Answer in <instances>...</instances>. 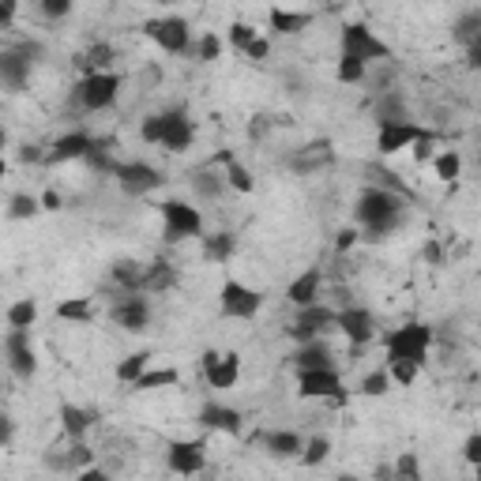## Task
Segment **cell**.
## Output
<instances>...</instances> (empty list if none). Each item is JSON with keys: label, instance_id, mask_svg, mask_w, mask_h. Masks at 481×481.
Masks as SVG:
<instances>
[{"label": "cell", "instance_id": "6da1fadb", "mask_svg": "<svg viewBox=\"0 0 481 481\" xmlns=\"http://www.w3.org/2000/svg\"><path fill=\"white\" fill-rule=\"evenodd\" d=\"M403 204H410V200H403V195H395L387 188H369V192H361V200H357V222L365 225L369 237H384L403 222Z\"/></svg>", "mask_w": 481, "mask_h": 481}, {"label": "cell", "instance_id": "7a4b0ae2", "mask_svg": "<svg viewBox=\"0 0 481 481\" xmlns=\"http://www.w3.org/2000/svg\"><path fill=\"white\" fill-rule=\"evenodd\" d=\"M429 343H433V327L429 324H403L399 331L387 335V357L391 361H426L429 354Z\"/></svg>", "mask_w": 481, "mask_h": 481}, {"label": "cell", "instance_id": "3957f363", "mask_svg": "<svg viewBox=\"0 0 481 481\" xmlns=\"http://www.w3.org/2000/svg\"><path fill=\"white\" fill-rule=\"evenodd\" d=\"M117 91H121V79L113 75V72H87L79 83H75V102L87 109V113H95V109H105V105H113L117 102Z\"/></svg>", "mask_w": 481, "mask_h": 481}, {"label": "cell", "instance_id": "277c9868", "mask_svg": "<svg viewBox=\"0 0 481 481\" xmlns=\"http://www.w3.org/2000/svg\"><path fill=\"white\" fill-rule=\"evenodd\" d=\"M218 301H222V316H230V320H252L264 308V294L245 286V282H237V278L225 282Z\"/></svg>", "mask_w": 481, "mask_h": 481}, {"label": "cell", "instance_id": "5b68a950", "mask_svg": "<svg viewBox=\"0 0 481 481\" xmlns=\"http://www.w3.org/2000/svg\"><path fill=\"white\" fill-rule=\"evenodd\" d=\"M343 53L361 56V61H391V45L380 42L365 23H346L343 26Z\"/></svg>", "mask_w": 481, "mask_h": 481}, {"label": "cell", "instance_id": "8992f818", "mask_svg": "<svg viewBox=\"0 0 481 481\" xmlns=\"http://www.w3.org/2000/svg\"><path fill=\"white\" fill-rule=\"evenodd\" d=\"M162 218H165V241H181V237H195L204 230V218L192 204L181 200H165L162 204Z\"/></svg>", "mask_w": 481, "mask_h": 481}, {"label": "cell", "instance_id": "52a82bcc", "mask_svg": "<svg viewBox=\"0 0 481 481\" xmlns=\"http://www.w3.org/2000/svg\"><path fill=\"white\" fill-rule=\"evenodd\" d=\"M144 35L158 42L165 53H185L188 49V23L181 15H165V19H147Z\"/></svg>", "mask_w": 481, "mask_h": 481}, {"label": "cell", "instance_id": "ba28073f", "mask_svg": "<svg viewBox=\"0 0 481 481\" xmlns=\"http://www.w3.org/2000/svg\"><path fill=\"white\" fill-rule=\"evenodd\" d=\"M338 320V313H331V308L324 305H305L297 313V324L290 327V338L294 343H313V338H320L324 331H331Z\"/></svg>", "mask_w": 481, "mask_h": 481}, {"label": "cell", "instance_id": "9c48e42d", "mask_svg": "<svg viewBox=\"0 0 481 481\" xmlns=\"http://www.w3.org/2000/svg\"><path fill=\"white\" fill-rule=\"evenodd\" d=\"M113 177L121 181V188L128 195H147V192H155L162 185V174L155 165H144V162H117Z\"/></svg>", "mask_w": 481, "mask_h": 481}, {"label": "cell", "instance_id": "30bf717a", "mask_svg": "<svg viewBox=\"0 0 481 481\" xmlns=\"http://www.w3.org/2000/svg\"><path fill=\"white\" fill-rule=\"evenodd\" d=\"M5 350H8V361H12V373L31 380L35 369H38V357H35V346H31V335L26 327H12L8 338H5Z\"/></svg>", "mask_w": 481, "mask_h": 481}, {"label": "cell", "instance_id": "8fae6325", "mask_svg": "<svg viewBox=\"0 0 481 481\" xmlns=\"http://www.w3.org/2000/svg\"><path fill=\"white\" fill-rule=\"evenodd\" d=\"M335 327L343 331L354 346L373 343V335H376V320H373V313H369V308H357V305L343 308V313H338V320H335Z\"/></svg>", "mask_w": 481, "mask_h": 481}, {"label": "cell", "instance_id": "7c38bea8", "mask_svg": "<svg viewBox=\"0 0 481 481\" xmlns=\"http://www.w3.org/2000/svg\"><path fill=\"white\" fill-rule=\"evenodd\" d=\"M421 132H426V128H421V125H410V121H387V125H380L376 151H380V155H399V151H406V147L417 144Z\"/></svg>", "mask_w": 481, "mask_h": 481}, {"label": "cell", "instance_id": "4fadbf2b", "mask_svg": "<svg viewBox=\"0 0 481 481\" xmlns=\"http://www.w3.org/2000/svg\"><path fill=\"white\" fill-rule=\"evenodd\" d=\"M297 391L305 395V399H331V395L343 391V380H338V373L331 369H301L297 373Z\"/></svg>", "mask_w": 481, "mask_h": 481}, {"label": "cell", "instance_id": "5bb4252c", "mask_svg": "<svg viewBox=\"0 0 481 481\" xmlns=\"http://www.w3.org/2000/svg\"><path fill=\"white\" fill-rule=\"evenodd\" d=\"M204 440H174L169 444V456H165V463H169V470L174 474H200L204 470Z\"/></svg>", "mask_w": 481, "mask_h": 481}, {"label": "cell", "instance_id": "9a60e30c", "mask_svg": "<svg viewBox=\"0 0 481 481\" xmlns=\"http://www.w3.org/2000/svg\"><path fill=\"white\" fill-rule=\"evenodd\" d=\"M195 139V125L188 121L185 109H169L165 113V135H162V147L165 151H188Z\"/></svg>", "mask_w": 481, "mask_h": 481}, {"label": "cell", "instance_id": "2e32d148", "mask_svg": "<svg viewBox=\"0 0 481 481\" xmlns=\"http://www.w3.org/2000/svg\"><path fill=\"white\" fill-rule=\"evenodd\" d=\"M331 162H335L331 139H316V144H308L297 155H290V169H294V174H316V169H324Z\"/></svg>", "mask_w": 481, "mask_h": 481}, {"label": "cell", "instance_id": "e0dca14e", "mask_svg": "<svg viewBox=\"0 0 481 481\" xmlns=\"http://www.w3.org/2000/svg\"><path fill=\"white\" fill-rule=\"evenodd\" d=\"M109 316L117 320L125 331H144V327L151 324V308H147L144 297H135V294H132V297H121L117 305H113V308H109Z\"/></svg>", "mask_w": 481, "mask_h": 481}, {"label": "cell", "instance_id": "ac0fdd59", "mask_svg": "<svg viewBox=\"0 0 481 481\" xmlns=\"http://www.w3.org/2000/svg\"><path fill=\"white\" fill-rule=\"evenodd\" d=\"M31 56H38V45H23V49H12L0 56V75H5L8 87H23L26 83V72H31Z\"/></svg>", "mask_w": 481, "mask_h": 481}, {"label": "cell", "instance_id": "d6986e66", "mask_svg": "<svg viewBox=\"0 0 481 481\" xmlns=\"http://www.w3.org/2000/svg\"><path fill=\"white\" fill-rule=\"evenodd\" d=\"M98 144L87 135V132H68V135H61L53 144V151L45 155V162H72V158H87L91 151H95Z\"/></svg>", "mask_w": 481, "mask_h": 481}, {"label": "cell", "instance_id": "ffe728a7", "mask_svg": "<svg viewBox=\"0 0 481 481\" xmlns=\"http://www.w3.org/2000/svg\"><path fill=\"white\" fill-rule=\"evenodd\" d=\"M204 376H207V384L218 387V391L234 387L237 376H241V357H237V354H218L215 365H207V369H204Z\"/></svg>", "mask_w": 481, "mask_h": 481}, {"label": "cell", "instance_id": "44dd1931", "mask_svg": "<svg viewBox=\"0 0 481 481\" xmlns=\"http://www.w3.org/2000/svg\"><path fill=\"white\" fill-rule=\"evenodd\" d=\"M200 421L215 433H225V436H241V414L230 410V406H218V403H207L200 410Z\"/></svg>", "mask_w": 481, "mask_h": 481}, {"label": "cell", "instance_id": "7402d4cb", "mask_svg": "<svg viewBox=\"0 0 481 481\" xmlns=\"http://www.w3.org/2000/svg\"><path fill=\"white\" fill-rule=\"evenodd\" d=\"M95 410H83V406H72V403H65L61 406V429L68 433V440H83L91 433V426H95Z\"/></svg>", "mask_w": 481, "mask_h": 481}, {"label": "cell", "instance_id": "603a6c76", "mask_svg": "<svg viewBox=\"0 0 481 481\" xmlns=\"http://www.w3.org/2000/svg\"><path fill=\"white\" fill-rule=\"evenodd\" d=\"M290 361H294L297 373H301V369H327V365H331V350L320 343V338H313V343H301L297 354H294Z\"/></svg>", "mask_w": 481, "mask_h": 481}, {"label": "cell", "instance_id": "cb8c5ba5", "mask_svg": "<svg viewBox=\"0 0 481 481\" xmlns=\"http://www.w3.org/2000/svg\"><path fill=\"white\" fill-rule=\"evenodd\" d=\"M320 282H324V278H320V271H316V267H313V271H305L301 278H294V282H290V294H286V297H290L297 308L316 305V297H320Z\"/></svg>", "mask_w": 481, "mask_h": 481}, {"label": "cell", "instance_id": "d4e9b609", "mask_svg": "<svg viewBox=\"0 0 481 481\" xmlns=\"http://www.w3.org/2000/svg\"><path fill=\"white\" fill-rule=\"evenodd\" d=\"M305 26H313V12H286V8L271 12V31L275 35H301Z\"/></svg>", "mask_w": 481, "mask_h": 481}, {"label": "cell", "instance_id": "484cf974", "mask_svg": "<svg viewBox=\"0 0 481 481\" xmlns=\"http://www.w3.org/2000/svg\"><path fill=\"white\" fill-rule=\"evenodd\" d=\"M264 447L271 451L275 459H294V456H301V451H305V444H301L297 433H267Z\"/></svg>", "mask_w": 481, "mask_h": 481}, {"label": "cell", "instance_id": "4316f807", "mask_svg": "<svg viewBox=\"0 0 481 481\" xmlns=\"http://www.w3.org/2000/svg\"><path fill=\"white\" fill-rule=\"evenodd\" d=\"M144 271L147 267H139L135 260H117L109 267V278L117 282V286H125V290H144Z\"/></svg>", "mask_w": 481, "mask_h": 481}, {"label": "cell", "instance_id": "83f0119b", "mask_svg": "<svg viewBox=\"0 0 481 481\" xmlns=\"http://www.w3.org/2000/svg\"><path fill=\"white\" fill-rule=\"evenodd\" d=\"M234 248H237L234 234H211V237H204V260H211V264H225V260L234 256Z\"/></svg>", "mask_w": 481, "mask_h": 481}, {"label": "cell", "instance_id": "f1b7e54d", "mask_svg": "<svg viewBox=\"0 0 481 481\" xmlns=\"http://www.w3.org/2000/svg\"><path fill=\"white\" fill-rule=\"evenodd\" d=\"M177 282V275H174V267H169L165 260H155L147 271H144V290H151V294H162V290H169Z\"/></svg>", "mask_w": 481, "mask_h": 481}, {"label": "cell", "instance_id": "f546056e", "mask_svg": "<svg viewBox=\"0 0 481 481\" xmlns=\"http://www.w3.org/2000/svg\"><path fill=\"white\" fill-rule=\"evenodd\" d=\"M376 121H380V125H387V121H410L399 91H384V95H380V102H376Z\"/></svg>", "mask_w": 481, "mask_h": 481}, {"label": "cell", "instance_id": "4dcf8cb0", "mask_svg": "<svg viewBox=\"0 0 481 481\" xmlns=\"http://www.w3.org/2000/svg\"><path fill=\"white\" fill-rule=\"evenodd\" d=\"M56 316H61V320H75V324H91L95 320V305H91V297H72V301L56 305Z\"/></svg>", "mask_w": 481, "mask_h": 481}, {"label": "cell", "instance_id": "1f68e13d", "mask_svg": "<svg viewBox=\"0 0 481 481\" xmlns=\"http://www.w3.org/2000/svg\"><path fill=\"white\" fill-rule=\"evenodd\" d=\"M192 185H195V192H200V195H207V200H218L222 188L230 185V181L218 177L211 165H204V169H195V174H192Z\"/></svg>", "mask_w": 481, "mask_h": 481}, {"label": "cell", "instance_id": "d6a6232c", "mask_svg": "<svg viewBox=\"0 0 481 481\" xmlns=\"http://www.w3.org/2000/svg\"><path fill=\"white\" fill-rule=\"evenodd\" d=\"M147 369H151V354L139 350V354H132V357H125V361L117 365V380H121V384H135Z\"/></svg>", "mask_w": 481, "mask_h": 481}, {"label": "cell", "instance_id": "836d02e7", "mask_svg": "<svg viewBox=\"0 0 481 481\" xmlns=\"http://www.w3.org/2000/svg\"><path fill=\"white\" fill-rule=\"evenodd\" d=\"M113 65V49L105 45V42H98V45H91L87 53L79 56V68H83V75L87 72H105Z\"/></svg>", "mask_w": 481, "mask_h": 481}, {"label": "cell", "instance_id": "e575fe53", "mask_svg": "<svg viewBox=\"0 0 481 481\" xmlns=\"http://www.w3.org/2000/svg\"><path fill=\"white\" fill-rule=\"evenodd\" d=\"M174 384H181V373L177 369H147L144 376L135 380L139 391H158V387H174Z\"/></svg>", "mask_w": 481, "mask_h": 481}, {"label": "cell", "instance_id": "d590c367", "mask_svg": "<svg viewBox=\"0 0 481 481\" xmlns=\"http://www.w3.org/2000/svg\"><path fill=\"white\" fill-rule=\"evenodd\" d=\"M369 177H376L380 188H387V192H395V195H403V200H414V192L403 185L399 174H391V169H384V165H369Z\"/></svg>", "mask_w": 481, "mask_h": 481}, {"label": "cell", "instance_id": "8d00e7d4", "mask_svg": "<svg viewBox=\"0 0 481 481\" xmlns=\"http://www.w3.org/2000/svg\"><path fill=\"white\" fill-rule=\"evenodd\" d=\"M456 42H463V45L481 42V12H466V15L456 23Z\"/></svg>", "mask_w": 481, "mask_h": 481}, {"label": "cell", "instance_id": "74e56055", "mask_svg": "<svg viewBox=\"0 0 481 481\" xmlns=\"http://www.w3.org/2000/svg\"><path fill=\"white\" fill-rule=\"evenodd\" d=\"M225 181H230V188H237V192H252V188H256V181H252V174H248V169L230 155V158H225Z\"/></svg>", "mask_w": 481, "mask_h": 481}, {"label": "cell", "instance_id": "f35d334b", "mask_svg": "<svg viewBox=\"0 0 481 481\" xmlns=\"http://www.w3.org/2000/svg\"><path fill=\"white\" fill-rule=\"evenodd\" d=\"M459 174H463V158H459V151H444V155H436V177H440V181H459Z\"/></svg>", "mask_w": 481, "mask_h": 481}, {"label": "cell", "instance_id": "ab89813d", "mask_svg": "<svg viewBox=\"0 0 481 481\" xmlns=\"http://www.w3.org/2000/svg\"><path fill=\"white\" fill-rule=\"evenodd\" d=\"M365 72H369V61H361V56H346V53H343V61H338V79H343V83H361Z\"/></svg>", "mask_w": 481, "mask_h": 481}, {"label": "cell", "instance_id": "60d3db41", "mask_svg": "<svg viewBox=\"0 0 481 481\" xmlns=\"http://www.w3.org/2000/svg\"><path fill=\"white\" fill-rule=\"evenodd\" d=\"M38 320V305L35 301H15L12 308H8V324L12 327H31Z\"/></svg>", "mask_w": 481, "mask_h": 481}, {"label": "cell", "instance_id": "b9f144b4", "mask_svg": "<svg viewBox=\"0 0 481 481\" xmlns=\"http://www.w3.org/2000/svg\"><path fill=\"white\" fill-rule=\"evenodd\" d=\"M256 38H260L256 26H248V23H234V26H230V45H234L237 53H248Z\"/></svg>", "mask_w": 481, "mask_h": 481}, {"label": "cell", "instance_id": "7bdbcfd3", "mask_svg": "<svg viewBox=\"0 0 481 481\" xmlns=\"http://www.w3.org/2000/svg\"><path fill=\"white\" fill-rule=\"evenodd\" d=\"M8 215L12 218H31V215H38V200L31 192H15L12 204H8Z\"/></svg>", "mask_w": 481, "mask_h": 481}, {"label": "cell", "instance_id": "ee69618b", "mask_svg": "<svg viewBox=\"0 0 481 481\" xmlns=\"http://www.w3.org/2000/svg\"><path fill=\"white\" fill-rule=\"evenodd\" d=\"M327 451H331L327 436H313V440L305 444V456H301V463H305V466H320V463L327 459Z\"/></svg>", "mask_w": 481, "mask_h": 481}, {"label": "cell", "instance_id": "f6af8a7d", "mask_svg": "<svg viewBox=\"0 0 481 481\" xmlns=\"http://www.w3.org/2000/svg\"><path fill=\"white\" fill-rule=\"evenodd\" d=\"M139 135H144L147 144H162V135H165V113H155V117H147L144 125H139Z\"/></svg>", "mask_w": 481, "mask_h": 481}, {"label": "cell", "instance_id": "bcb514c9", "mask_svg": "<svg viewBox=\"0 0 481 481\" xmlns=\"http://www.w3.org/2000/svg\"><path fill=\"white\" fill-rule=\"evenodd\" d=\"M384 391H391V373H369L361 380V395H384Z\"/></svg>", "mask_w": 481, "mask_h": 481}, {"label": "cell", "instance_id": "7dc6e473", "mask_svg": "<svg viewBox=\"0 0 481 481\" xmlns=\"http://www.w3.org/2000/svg\"><path fill=\"white\" fill-rule=\"evenodd\" d=\"M417 369H421V365L417 361H391V380L395 384H414V376H417Z\"/></svg>", "mask_w": 481, "mask_h": 481}, {"label": "cell", "instance_id": "c3c4849f", "mask_svg": "<svg viewBox=\"0 0 481 481\" xmlns=\"http://www.w3.org/2000/svg\"><path fill=\"white\" fill-rule=\"evenodd\" d=\"M200 61H218V53H222V42H218V35H204L200 38Z\"/></svg>", "mask_w": 481, "mask_h": 481}, {"label": "cell", "instance_id": "681fc988", "mask_svg": "<svg viewBox=\"0 0 481 481\" xmlns=\"http://www.w3.org/2000/svg\"><path fill=\"white\" fill-rule=\"evenodd\" d=\"M38 5H42V12H45L49 19H61V15L72 12V0H38Z\"/></svg>", "mask_w": 481, "mask_h": 481}, {"label": "cell", "instance_id": "f907efd6", "mask_svg": "<svg viewBox=\"0 0 481 481\" xmlns=\"http://www.w3.org/2000/svg\"><path fill=\"white\" fill-rule=\"evenodd\" d=\"M463 456H466V463H481V433H474V436L463 444Z\"/></svg>", "mask_w": 481, "mask_h": 481}, {"label": "cell", "instance_id": "816d5d0a", "mask_svg": "<svg viewBox=\"0 0 481 481\" xmlns=\"http://www.w3.org/2000/svg\"><path fill=\"white\" fill-rule=\"evenodd\" d=\"M395 470H399V474H406V477H417V474H421V466H417V459H414V456H403V459H399V466H395Z\"/></svg>", "mask_w": 481, "mask_h": 481}, {"label": "cell", "instance_id": "f5cc1de1", "mask_svg": "<svg viewBox=\"0 0 481 481\" xmlns=\"http://www.w3.org/2000/svg\"><path fill=\"white\" fill-rule=\"evenodd\" d=\"M267 53H271V45H267L264 38H256V42H252V49H248V56H252V61H264Z\"/></svg>", "mask_w": 481, "mask_h": 481}, {"label": "cell", "instance_id": "db71d44e", "mask_svg": "<svg viewBox=\"0 0 481 481\" xmlns=\"http://www.w3.org/2000/svg\"><path fill=\"white\" fill-rule=\"evenodd\" d=\"M466 65L481 72V42H474V45H466Z\"/></svg>", "mask_w": 481, "mask_h": 481}, {"label": "cell", "instance_id": "11a10c76", "mask_svg": "<svg viewBox=\"0 0 481 481\" xmlns=\"http://www.w3.org/2000/svg\"><path fill=\"white\" fill-rule=\"evenodd\" d=\"M105 477V470H98V466H83L79 470V481H102Z\"/></svg>", "mask_w": 481, "mask_h": 481}, {"label": "cell", "instance_id": "9f6ffc18", "mask_svg": "<svg viewBox=\"0 0 481 481\" xmlns=\"http://www.w3.org/2000/svg\"><path fill=\"white\" fill-rule=\"evenodd\" d=\"M354 241H357V234L354 230H343V234H338V252H346Z\"/></svg>", "mask_w": 481, "mask_h": 481}, {"label": "cell", "instance_id": "6f0895ef", "mask_svg": "<svg viewBox=\"0 0 481 481\" xmlns=\"http://www.w3.org/2000/svg\"><path fill=\"white\" fill-rule=\"evenodd\" d=\"M267 125H271V117H264V113H260V117H256V125H252V135L260 139V135L267 132Z\"/></svg>", "mask_w": 481, "mask_h": 481}, {"label": "cell", "instance_id": "680465c9", "mask_svg": "<svg viewBox=\"0 0 481 481\" xmlns=\"http://www.w3.org/2000/svg\"><path fill=\"white\" fill-rule=\"evenodd\" d=\"M42 204H45V207H61V195H56V192H45Z\"/></svg>", "mask_w": 481, "mask_h": 481}, {"label": "cell", "instance_id": "91938a15", "mask_svg": "<svg viewBox=\"0 0 481 481\" xmlns=\"http://www.w3.org/2000/svg\"><path fill=\"white\" fill-rule=\"evenodd\" d=\"M158 5H177V0H158Z\"/></svg>", "mask_w": 481, "mask_h": 481}, {"label": "cell", "instance_id": "94428289", "mask_svg": "<svg viewBox=\"0 0 481 481\" xmlns=\"http://www.w3.org/2000/svg\"><path fill=\"white\" fill-rule=\"evenodd\" d=\"M474 470H477V477H481V463H474Z\"/></svg>", "mask_w": 481, "mask_h": 481}]
</instances>
